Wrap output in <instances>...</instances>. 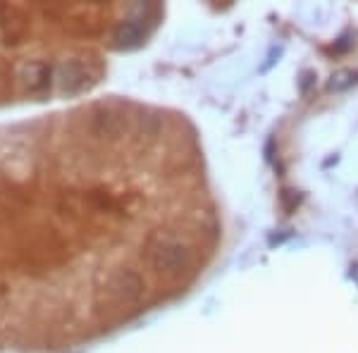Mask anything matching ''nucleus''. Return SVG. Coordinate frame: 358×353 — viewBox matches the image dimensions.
Segmentation results:
<instances>
[{
    "label": "nucleus",
    "instance_id": "f03ea898",
    "mask_svg": "<svg viewBox=\"0 0 358 353\" xmlns=\"http://www.w3.org/2000/svg\"><path fill=\"white\" fill-rule=\"evenodd\" d=\"M50 77H53V69L45 62H24V65H20V79L29 91L45 89L50 84Z\"/></svg>",
    "mask_w": 358,
    "mask_h": 353
},
{
    "label": "nucleus",
    "instance_id": "f257e3e1",
    "mask_svg": "<svg viewBox=\"0 0 358 353\" xmlns=\"http://www.w3.org/2000/svg\"><path fill=\"white\" fill-rule=\"evenodd\" d=\"M89 65L84 60H67L57 67V74H55V82L60 86L62 94H77L89 86Z\"/></svg>",
    "mask_w": 358,
    "mask_h": 353
}]
</instances>
